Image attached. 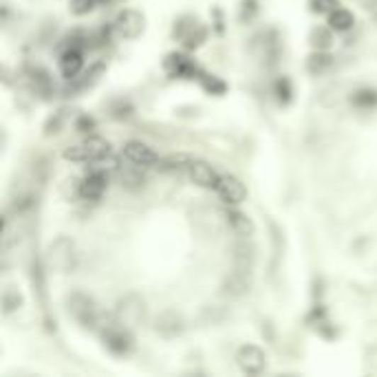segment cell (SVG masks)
Wrapping results in <instances>:
<instances>
[{"label": "cell", "instance_id": "cell-15", "mask_svg": "<svg viewBox=\"0 0 377 377\" xmlns=\"http://www.w3.org/2000/svg\"><path fill=\"white\" fill-rule=\"evenodd\" d=\"M154 331L159 335H164V337H174L184 331V320H181V315H179L176 311H164V313H159L157 317V325H154Z\"/></svg>", "mask_w": 377, "mask_h": 377}, {"label": "cell", "instance_id": "cell-10", "mask_svg": "<svg viewBox=\"0 0 377 377\" xmlns=\"http://www.w3.org/2000/svg\"><path fill=\"white\" fill-rule=\"evenodd\" d=\"M216 192H218V196H221L223 201L230 203V206H236V203L245 201V196H247L245 184H243L238 176H234V174H223L221 179H218Z\"/></svg>", "mask_w": 377, "mask_h": 377}, {"label": "cell", "instance_id": "cell-18", "mask_svg": "<svg viewBox=\"0 0 377 377\" xmlns=\"http://www.w3.org/2000/svg\"><path fill=\"white\" fill-rule=\"evenodd\" d=\"M333 67V55H329L327 51L315 49L309 57H307V71L311 75H322Z\"/></svg>", "mask_w": 377, "mask_h": 377}, {"label": "cell", "instance_id": "cell-30", "mask_svg": "<svg viewBox=\"0 0 377 377\" xmlns=\"http://www.w3.org/2000/svg\"><path fill=\"white\" fill-rule=\"evenodd\" d=\"M75 128H77L79 133H91V130H95V119L89 117V115H82V117L77 119Z\"/></svg>", "mask_w": 377, "mask_h": 377}, {"label": "cell", "instance_id": "cell-8", "mask_svg": "<svg viewBox=\"0 0 377 377\" xmlns=\"http://www.w3.org/2000/svg\"><path fill=\"white\" fill-rule=\"evenodd\" d=\"M49 265L57 271H69L75 265V252L69 238H57L49 247Z\"/></svg>", "mask_w": 377, "mask_h": 377}, {"label": "cell", "instance_id": "cell-24", "mask_svg": "<svg viewBox=\"0 0 377 377\" xmlns=\"http://www.w3.org/2000/svg\"><path fill=\"white\" fill-rule=\"evenodd\" d=\"M142 168H144V166L133 164L130 168L122 170V181H124L126 186H130V188L142 186V184H144V172H142Z\"/></svg>", "mask_w": 377, "mask_h": 377}, {"label": "cell", "instance_id": "cell-17", "mask_svg": "<svg viewBox=\"0 0 377 377\" xmlns=\"http://www.w3.org/2000/svg\"><path fill=\"white\" fill-rule=\"evenodd\" d=\"M27 82H29L31 91L38 93V95H49L51 93V77H49V73L45 69H40V67L29 69Z\"/></svg>", "mask_w": 377, "mask_h": 377}, {"label": "cell", "instance_id": "cell-3", "mask_svg": "<svg viewBox=\"0 0 377 377\" xmlns=\"http://www.w3.org/2000/svg\"><path fill=\"white\" fill-rule=\"evenodd\" d=\"M67 307H69V313H71L84 329H93V327L99 322V313H97L95 300H93L91 296L82 293V291L71 293V296L67 298Z\"/></svg>", "mask_w": 377, "mask_h": 377}, {"label": "cell", "instance_id": "cell-2", "mask_svg": "<svg viewBox=\"0 0 377 377\" xmlns=\"http://www.w3.org/2000/svg\"><path fill=\"white\" fill-rule=\"evenodd\" d=\"M174 38L181 43L186 49H198L203 43H206V38H208V29L206 25L201 23L198 18L194 16H184V18H179L176 23H174Z\"/></svg>", "mask_w": 377, "mask_h": 377}, {"label": "cell", "instance_id": "cell-16", "mask_svg": "<svg viewBox=\"0 0 377 377\" xmlns=\"http://www.w3.org/2000/svg\"><path fill=\"white\" fill-rule=\"evenodd\" d=\"M82 67H84V55L77 47H69L62 53V57H60V71H62V75L67 79H73L79 71H82Z\"/></svg>", "mask_w": 377, "mask_h": 377}, {"label": "cell", "instance_id": "cell-31", "mask_svg": "<svg viewBox=\"0 0 377 377\" xmlns=\"http://www.w3.org/2000/svg\"><path fill=\"white\" fill-rule=\"evenodd\" d=\"M256 11H258V9H256V0H245V3H243V13H241V18H243V20H252Z\"/></svg>", "mask_w": 377, "mask_h": 377}, {"label": "cell", "instance_id": "cell-13", "mask_svg": "<svg viewBox=\"0 0 377 377\" xmlns=\"http://www.w3.org/2000/svg\"><path fill=\"white\" fill-rule=\"evenodd\" d=\"M254 47H261V51H256V55L267 64H274L278 60V55H281V43H278L276 31H265L261 35H256Z\"/></svg>", "mask_w": 377, "mask_h": 377}, {"label": "cell", "instance_id": "cell-25", "mask_svg": "<svg viewBox=\"0 0 377 377\" xmlns=\"http://www.w3.org/2000/svg\"><path fill=\"white\" fill-rule=\"evenodd\" d=\"M20 305H23V296L18 293V289L9 287L3 296V307H5V313H13L16 309H20Z\"/></svg>", "mask_w": 377, "mask_h": 377}, {"label": "cell", "instance_id": "cell-23", "mask_svg": "<svg viewBox=\"0 0 377 377\" xmlns=\"http://www.w3.org/2000/svg\"><path fill=\"white\" fill-rule=\"evenodd\" d=\"M234 261H236V269L252 271V267H254V249L247 243L238 245L236 254H234Z\"/></svg>", "mask_w": 377, "mask_h": 377}, {"label": "cell", "instance_id": "cell-21", "mask_svg": "<svg viewBox=\"0 0 377 377\" xmlns=\"http://www.w3.org/2000/svg\"><path fill=\"white\" fill-rule=\"evenodd\" d=\"M351 104L355 108H362V111H371L377 106V91L375 89H357L353 95H351Z\"/></svg>", "mask_w": 377, "mask_h": 377}, {"label": "cell", "instance_id": "cell-5", "mask_svg": "<svg viewBox=\"0 0 377 377\" xmlns=\"http://www.w3.org/2000/svg\"><path fill=\"white\" fill-rule=\"evenodd\" d=\"M144 27H146V20L144 16L135 11V9H124L119 11L115 23H113V29L119 38H126V40H135L144 33Z\"/></svg>", "mask_w": 377, "mask_h": 377}, {"label": "cell", "instance_id": "cell-7", "mask_svg": "<svg viewBox=\"0 0 377 377\" xmlns=\"http://www.w3.org/2000/svg\"><path fill=\"white\" fill-rule=\"evenodd\" d=\"M236 364L241 366L243 373L247 375H258L265 371V364H267V355L263 349H258L256 344H245L238 349L236 353Z\"/></svg>", "mask_w": 377, "mask_h": 377}, {"label": "cell", "instance_id": "cell-9", "mask_svg": "<svg viewBox=\"0 0 377 377\" xmlns=\"http://www.w3.org/2000/svg\"><path fill=\"white\" fill-rule=\"evenodd\" d=\"M106 188H108V179L102 168H97L82 179V184L77 186V194L86 198V201H99Z\"/></svg>", "mask_w": 377, "mask_h": 377}, {"label": "cell", "instance_id": "cell-6", "mask_svg": "<svg viewBox=\"0 0 377 377\" xmlns=\"http://www.w3.org/2000/svg\"><path fill=\"white\" fill-rule=\"evenodd\" d=\"M102 340H104L106 349H108L111 353H115V355H126V353L133 349V342H135L130 329L124 327V325H119V322L108 325V327L102 331Z\"/></svg>", "mask_w": 377, "mask_h": 377}, {"label": "cell", "instance_id": "cell-26", "mask_svg": "<svg viewBox=\"0 0 377 377\" xmlns=\"http://www.w3.org/2000/svg\"><path fill=\"white\" fill-rule=\"evenodd\" d=\"M201 84H203V89L206 91H210L212 95H221V93H225V84L221 82L218 77H214V75H206V73H201Z\"/></svg>", "mask_w": 377, "mask_h": 377}, {"label": "cell", "instance_id": "cell-12", "mask_svg": "<svg viewBox=\"0 0 377 377\" xmlns=\"http://www.w3.org/2000/svg\"><path fill=\"white\" fill-rule=\"evenodd\" d=\"M188 176L192 184H196L198 188H206V190H216L218 179H221V174L206 162H192L188 166Z\"/></svg>", "mask_w": 377, "mask_h": 377}, {"label": "cell", "instance_id": "cell-11", "mask_svg": "<svg viewBox=\"0 0 377 377\" xmlns=\"http://www.w3.org/2000/svg\"><path fill=\"white\" fill-rule=\"evenodd\" d=\"M164 67H166V73L170 77H184V79H194V77L198 79L201 77V71L196 69V64L186 53H170L166 57Z\"/></svg>", "mask_w": 377, "mask_h": 377}, {"label": "cell", "instance_id": "cell-27", "mask_svg": "<svg viewBox=\"0 0 377 377\" xmlns=\"http://www.w3.org/2000/svg\"><path fill=\"white\" fill-rule=\"evenodd\" d=\"M276 95H278V102H281V104H289L291 102L293 91H291V82L287 77H281L276 82Z\"/></svg>", "mask_w": 377, "mask_h": 377}, {"label": "cell", "instance_id": "cell-20", "mask_svg": "<svg viewBox=\"0 0 377 377\" xmlns=\"http://www.w3.org/2000/svg\"><path fill=\"white\" fill-rule=\"evenodd\" d=\"M355 25V18L349 9L344 7H335L331 13H329V27L333 31H349L351 27Z\"/></svg>", "mask_w": 377, "mask_h": 377}, {"label": "cell", "instance_id": "cell-1", "mask_svg": "<svg viewBox=\"0 0 377 377\" xmlns=\"http://www.w3.org/2000/svg\"><path fill=\"white\" fill-rule=\"evenodd\" d=\"M111 154V144L102 137H89L86 142L69 146L64 150L67 162H77V164H86V162H102Z\"/></svg>", "mask_w": 377, "mask_h": 377}, {"label": "cell", "instance_id": "cell-14", "mask_svg": "<svg viewBox=\"0 0 377 377\" xmlns=\"http://www.w3.org/2000/svg\"><path fill=\"white\" fill-rule=\"evenodd\" d=\"M124 157L128 159L130 164H139V166H144V168L159 162L157 152L148 144H144V142H128V144H124Z\"/></svg>", "mask_w": 377, "mask_h": 377}, {"label": "cell", "instance_id": "cell-29", "mask_svg": "<svg viewBox=\"0 0 377 377\" xmlns=\"http://www.w3.org/2000/svg\"><path fill=\"white\" fill-rule=\"evenodd\" d=\"M95 5H97V0H71L69 7L75 16H86L95 9Z\"/></svg>", "mask_w": 377, "mask_h": 377}, {"label": "cell", "instance_id": "cell-28", "mask_svg": "<svg viewBox=\"0 0 377 377\" xmlns=\"http://www.w3.org/2000/svg\"><path fill=\"white\" fill-rule=\"evenodd\" d=\"M335 7H340L337 5V0H309V9L311 13H331Z\"/></svg>", "mask_w": 377, "mask_h": 377}, {"label": "cell", "instance_id": "cell-22", "mask_svg": "<svg viewBox=\"0 0 377 377\" xmlns=\"http://www.w3.org/2000/svg\"><path fill=\"white\" fill-rule=\"evenodd\" d=\"M309 43L313 49H320V51H327L333 43V35H331V29L327 27H315L311 33H309Z\"/></svg>", "mask_w": 377, "mask_h": 377}, {"label": "cell", "instance_id": "cell-19", "mask_svg": "<svg viewBox=\"0 0 377 377\" xmlns=\"http://www.w3.org/2000/svg\"><path fill=\"white\" fill-rule=\"evenodd\" d=\"M227 223H230V227L236 234H241V236H252L254 234L252 218L247 214H243V212H238V210H230L227 212Z\"/></svg>", "mask_w": 377, "mask_h": 377}, {"label": "cell", "instance_id": "cell-4", "mask_svg": "<svg viewBox=\"0 0 377 377\" xmlns=\"http://www.w3.org/2000/svg\"><path fill=\"white\" fill-rule=\"evenodd\" d=\"M115 315H117V322L124 325V327H137L144 322L146 317V303L142 300L139 296L135 293H128L126 298L117 303V309H115Z\"/></svg>", "mask_w": 377, "mask_h": 377}]
</instances>
